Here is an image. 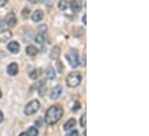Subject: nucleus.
Here are the masks:
<instances>
[{
	"mask_svg": "<svg viewBox=\"0 0 149 136\" xmlns=\"http://www.w3.org/2000/svg\"><path fill=\"white\" fill-rule=\"evenodd\" d=\"M5 24L8 26L9 28H13V27L16 26V16H15L14 13L10 12V13H8L6 15V17H5Z\"/></svg>",
	"mask_w": 149,
	"mask_h": 136,
	"instance_id": "nucleus-5",
	"label": "nucleus"
},
{
	"mask_svg": "<svg viewBox=\"0 0 149 136\" xmlns=\"http://www.w3.org/2000/svg\"><path fill=\"white\" fill-rule=\"evenodd\" d=\"M46 30H47V27H46L45 24H43V26L38 27V34L39 35H45Z\"/></svg>",
	"mask_w": 149,
	"mask_h": 136,
	"instance_id": "nucleus-19",
	"label": "nucleus"
},
{
	"mask_svg": "<svg viewBox=\"0 0 149 136\" xmlns=\"http://www.w3.org/2000/svg\"><path fill=\"white\" fill-rule=\"evenodd\" d=\"M29 76H30V78H33V80H36L37 78V76H38V71L35 69L34 71H31L30 74H29Z\"/></svg>",
	"mask_w": 149,
	"mask_h": 136,
	"instance_id": "nucleus-22",
	"label": "nucleus"
},
{
	"mask_svg": "<svg viewBox=\"0 0 149 136\" xmlns=\"http://www.w3.org/2000/svg\"><path fill=\"white\" fill-rule=\"evenodd\" d=\"M29 2H31V3H37V2H39V0H28Z\"/></svg>",
	"mask_w": 149,
	"mask_h": 136,
	"instance_id": "nucleus-28",
	"label": "nucleus"
},
{
	"mask_svg": "<svg viewBox=\"0 0 149 136\" xmlns=\"http://www.w3.org/2000/svg\"><path fill=\"white\" fill-rule=\"evenodd\" d=\"M40 108V103L37 99L30 101L26 106H24V114L26 115H33L36 112H38V110Z\"/></svg>",
	"mask_w": 149,
	"mask_h": 136,
	"instance_id": "nucleus-3",
	"label": "nucleus"
},
{
	"mask_svg": "<svg viewBox=\"0 0 149 136\" xmlns=\"http://www.w3.org/2000/svg\"><path fill=\"white\" fill-rule=\"evenodd\" d=\"M20 136H29V135H28V133H21Z\"/></svg>",
	"mask_w": 149,
	"mask_h": 136,
	"instance_id": "nucleus-30",
	"label": "nucleus"
},
{
	"mask_svg": "<svg viewBox=\"0 0 149 136\" xmlns=\"http://www.w3.org/2000/svg\"><path fill=\"white\" fill-rule=\"evenodd\" d=\"M64 115V108L60 105H52L45 113V122L50 126L57 124Z\"/></svg>",
	"mask_w": 149,
	"mask_h": 136,
	"instance_id": "nucleus-1",
	"label": "nucleus"
},
{
	"mask_svg": "<svg viewBox=\"0 0 149 136\" xmlns=\"http://www.w3.org/2000/svg\"><path fill=\"white\" fill-rule=\"evenodd\" d=\"M29 8H24L23 10H22V17L23 19H28L29 17Z\"/></svg>",
	"mask_w": 149,
	"mask_h": 136,
	"instance_id": "nucleus-20",
	"label": "nucleus"
},
{
	"mask_svg": "<svg viewBox=\"0 0 149 136\" xmlns=\"http://www.w3.org/2000/svg\"><path fill=\"white\" fill-rule=\"evenodd\" d=\"M61 92H63L61 85H56V87H53L52 90H51V94H50L51 99H58V98L61 96Z\"/></svg>",
	"mask_w": 149,
	"mask_h": 136,
	"instance_id": "nucleus-6",
	"label": "nucleus"
},
{
	"mask_svg": "<svg viewBox=\"0 0 149 136\" xmlns=\"http://www.w3.org/2000/svg\"><path fill=\"white\" fill-rule=\"evenodd\" d=\"M45 74H46V76H47L50 80H52V78H54V77H56V71H54V69H53L52 67L46 68Z\"/></svg>",
	"mask_w": 149,
	"mask_h": 136,
	"instance_id": "nucleus-16",
	"label": "nucleus"
},
{
	"mask_svg": "<svg viewBox=\"0 0 149 136\" xmlns=\"http://www.w3.org/2000/svg\"><path fill=\"white\" fill-rule=\"evenodd\" d=\"M67 136H79V132L77 130H73V129H71V132L67 134Z\"/></svg>",
	"mask_w": 149,
	"mask_h": 136,
	"instance_id": "nucleus-24",
	"label": "nucleus"
},
{
	"mask_svg": "<svg viewBox=\"0 0 149 136\" xmlns=\"http://www.w3.org/2000/svg\"><path fill=\"white\" fill-rule=\"evenodd\" d=\"M28 135L29 136H38V130L35 128V127H30L29 129H28Z\"/></svg>",
	"mask_w": 149,
	"mask_h": 136,
	"instance_id": "nucleus-17",
	"label": "nucleus"
},
{
	"mask_svg": "<svg viewBox=\"0 0 149 136\" xmlns=\"http://www.w3.org/2000/svg\"><path fill=\"white\" fill-rule=\"evenodd\" d=\"M43 17H44V13H43V10H40V9L35 10V12L33 13V15H31V19H33L34 22H39V21H42Z\"/></svg>",
	"mask_w": 149,
	"mask_h": 136,
	"instance_id": "nucleus-12",
	"label": "nucleus"
},
{
	"mask_svg": "<svg viewBox=\"0 0 149 136\" xmlns=\"http://www.w3.org/2000/svg\"><path fill=\"white\" fill-rule=\"evenodd\" d=\"M60 57V47L59 46H53L51 49V52H50V58L52 60H58Z\"/></svg>",
	"mask_w": 149,
	"mask_h": 136,
	"instance_id": "nucleus-10",
	"label": "nucleus"
},
{
	"mask_svg": "<svg viewBox=\"0 0 149 136\" xmlns=\"http://www.w3.org/2000/svg\"><path fill=\"white\" fill-rule=\"evenodd\" d=\"M7 2H8V0H0V7H3Z\"/></svg>",
	"mask_w": 149,
	"mask_h": 136,
	"instance_id": "nucleus-25",
	"label": "nucleus"
},
{
	"mask_svg": "<svg viewBox=\"0 0 149 136\" xmlns=\"http://www.w3.org/2000/svg\"><path fill=\"white\" fill-rule=\"evenodd\" d=\"M66 59L73 68H76L79 66V54H77V51L74 49H71L66 53Z\"/></svg>",
	"mask_w": 149,
	"mask_h": 136,
	"instance_id": "nucleus-4",
	"label": "nucleus"
},
{
	"mask_svg": "<svg viewBox=\"0 0 149 136\" xmlns=\"http://www.w3.org/2000/svg\"><path fill=\"white\" fill-rule=\"evenodd\" d=\"M57 67H58V71H59V73H63V70H64V69H63V65H61V62H60V61H59V60H57Z\"/></svg>",
	"mask_w": 149,
	"mask_h": 136,
	"instance_id": "nucleus-23",
	"label": "nucleus"
},
{
	"mask_svg": "<svg viewBox=\"0 0 149 136\" xmlns=\"http://www.w3.org/2000/svg\"><path fill=\"white\" fill-rule=\"evenodd\" d=\"M82 0H72L71 1V8L74 13H79L81 9H82Z\"/></svg>",
	"mask_w": 149,
	"mask_h": 136,
	"instance_id": "nucleus-8",
	"label": "nucleus"
},
{
	"mask_svg": "<svg viewBox=\"0 0 149 136\" xmlns=\"http://www.w3.org/2000/svg\"><path fill=\"white\" fill-rule=\"evenodd\" d=\"M2 97V94H1V90H0V98Z\"/></svg>",
	"mask_w": 149,
	"mask_h": 136,
	"instance_id": "nucleus-31",
	"label": "nucleus"
},
{
	"mask_svg": "<svg viewBox=\"0 0 149 136\" xmlns=\"http://www.w3.org/2000/svg\"><path fill=\"white\" fill-rule=\"evenodd\" d=\"M82 81V74L80 71H72L66 77V84L68 88H76Z\"/></svg>",
	"mask_w": 149,
	"mask_h": 136,
	"instance_id": "nucleus-2",
	"label": "nucleus"
},
{
	"mask_svg": "<svg viewBox=\"0 0 149 136\" xmlns=\"http://www.w3.org/2000/svg\"><path fill=\"white\" fill-rule=\"evenodd\" d=\"M86 20H87V16H86V15H83V23H84V24L87 23V22H86Z\"/></svg>",
	"mask_w": 149,
	"mask_h": 136,
	"instance_id": "nucleus-29",
	"label": "nucleus"
},
{
	"mask_svg": "<svg viewBox=\"0 0 149 136\" xmlns=\"http://www.w3.org/2000/svg\"><path fill=\"white\" fill-rule=\"evenodd\" d=\"M7 50H8L10 53L16 54V53H19V51H20V45H19L17 42L12 40V42L8 43V45H7Z\"/></svg>",
	"mask_w": 149,
	"mask_h": 136,
	"instance_id": "nucleus-7",
	"label": "nucleus"
},
{
	"mask_svg": "<svg viewBox=\"0 0 149 136\" xmlns=\"http://www.w3.org/2000/svg\"><path fill=\"white\" fill-rule=\"evenodd\" d=\"M75 125H76V120H75L74 118H72V119H70V120L66 121V124L64 125V129L65 130H71V129L74 128Z\"/></svg>",
	"mask_w": 149,
	"mask_h": 136,
	"instance_id": "nucleus-14",
	"label": "nucleus"
},
{
	"mask_svg": "<svg viewBox=\"0 0 149 136\" xmlns=\"http://www.w3.org/2000/svg\"><path fill=\"white\" fill-rule=\"evenodd\" d=\"M26 53L28 56H30V57H34V56H36L38 53V49L36 46H34V45H28L26 47Z\"/></svg>",
	"mask_w": 149,
	"mask_h": 136,
	"instance_id": "nucleus-13",
	"label": "nucleus"
},
{
	"mask_svg": "<svg viewBox=\"0 0 149 136\" xmlns=\"http://www.w3.org/2000/svg\"><path fill=\"white\" fill-rule=\"evenodd\" d=\"M86 124H87V115L86 114H82V117H81V119H80V125H81V127H86Z\"/></svg>",
	"mask_w": 149,
	"mask_h": 136,
	"instance_id": "nucleus-18",
	"label": "nucleus"
},
{
	"mask_svg": "<svg viewBox=\"0 0 149 136\" xmlns=\"http://www.w3.org/2000/svg\"><path fill=\"white\" fill-rule=\"evenodd\" d=\"M7 73H8L9 75H12V76L16 75V74L19 73V66H17V64H15V62L9 64L8 67H7Z\"/></svg>",
	"mask_w": 149,
	"mask_h": 136,
	"instance_id": "nucleus-11",
	"label": "nucleus"
},
{
	"mask_svg": "<svg viewBox=\"0 0 149 136\" xmlns=\"http://www.w3.org/2000/svg\"><path fill=\"white\" fill-rule=\"evenodd\" d=\"M71 1H72V0H60L59 3H58L59 9H60V10H66L67 8H70Z\"/></svg>",
	"mask_w": 149,
	"mask_h": 136,
	"instance_id": "nucleus-15",
	"label": "nucleus"
},
{
	"mask_svg": "<svg viewBox=\"0 0 149 136\" xmlns=\"http://www.w3.org/2000/svg\"><path fill=\"white\" fill-rule=\"evenodd\" d=\"M77 108H80V103H75V107L74 108H73V110H74V111H76V110H77Z\"/></svg>",
	"mask_w": 149,
	"mask_h": 136,
	"instance_id": "nucleus-26",
	"label": "nucleus"
},
{
	"mask_svg": "<svg viewBox=\"0 0 149 136\" xmlns=\"http://www.w3.org/2000/svg\"><path fill=\"white\" fill-rule=\"evenodd\" d=\"M2 120H3V113L0 111V124L2 122Z\"/></svg>",
	"mask_w": 149,
	"mask_h": 136,
	"instance_id": "nucleus-27",
	"label": "nucleus"
},
{
	"mask_svg": "<svg viewBox=\"0 0 149 136\" xmlns=\"http://www.w3.org/2000/svg\"><path fill=\"white\" fill-rule=\"evenodd\" d=\"M12 31L10 30H1L0 31V43H5L12 38Z\"/></svg>",
	"mask_w": 149,
	"mask_h": 136,
	"instance_id": "nucleus-9",
	"label": "nucleus"
},
{
	"mask_svg": "<svg viewBox=\"0 0 149 136\" xmlns=\"http://www.w3.org/2000/svg\"><path fill=\"white\" fill-rule=\"evenodd\" d=\"M35 40H36L37 43H39V44H43V42H44V35L38 34L37 36H36V38H35Z\"/></svg>",
	"mask_w": 149,
	"mask_h": 136,
	"instance_id": "nucleus-21",
	"label": "nucleus"
}]
</instances>
